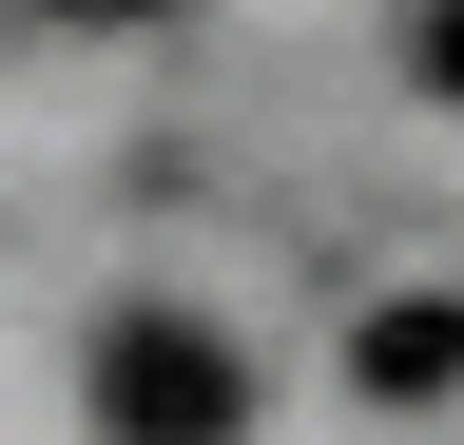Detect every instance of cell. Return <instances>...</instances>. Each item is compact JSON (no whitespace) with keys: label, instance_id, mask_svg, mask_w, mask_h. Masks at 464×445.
<instances>
[{"label":"cell","instance_id":"7a4b0ae2","mask_svg":"<svg viewBox=\"0 0 464 445\" xmlns=\"http://www.w3.org/2000/svg\"><path fill=\"white\" fill-rule=\"evenodd\" d=\"M348 387H368V407H445L464 387V291H387L348 329Z\"/></svg>","mask_w":464,"mask_h":445},{"label":"cell","instance_id":"3957f363","mask_svg":"<svg viewBox=\"0 0 464 445\" xmlns=\"http://www.w3.org/2000/svg\"><path fill=\"white\" fill-rule=\"evenodd\" d=\"M406 97H445V117H464V0H406Z\"/></svg>","mask_w":464,"mask_h":445},{"label":"cell","instance_id":"277c9868","mask_svg":"<svg viewBox=\"0 0 464 445\" xmlns=\"http://www.w3.org/2000/svg\"><path fill=\"white\" fill-rule=\"evenodd\" d=\"M39 20H194V0H39Z\"/></svg>","mask_w":464,"mask_h":445},{"label":"cell","instance_id":"6da1fadb","mask_svg":"<svg viewBox=\"0 0 464 445\" xmlns=\"http://www.w3.org/2000/svg\"><path fill=\"white\" fill-rule=\"evenodd\" d=\"M78 407H97V445H252V349H232L213 310L136 291V310H97Z\"/></svg>","mask_w":464,"mask_h":445}]
</instances>
